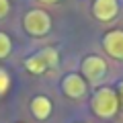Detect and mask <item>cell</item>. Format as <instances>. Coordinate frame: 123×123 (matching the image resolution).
Masks as SVG:
<instances>
[{
  "label": "cell",
  "mask_w": 123,
  "mask_h": 123,
  "mask_svg": "<svg viewBox=\"0 0 123 123\" xmlns=\"http://www.w3.org/2000/svg\"><path fill=\"white\" fill-rule=\"evenodd\" d=\"M31 113H33L35 119H39V121L47 119L49 115H51V101H49L47 97H43V94L35 97L31 101Z\"/></svg>",
  "instance_id": "obj_8"
},
{
  "label": "cell",
  "mask_w": 123,
  "mask_h": 123,
  "mask_svg": "<svg viewBox=\"0 0 123 123\" xmlns=\"http://www.w3.org/2000/svg\"><path fill=\"white\" fill-rule=\"evenodd\" d=\"M117 97H119V103H123V82L119 84V92H117Z\"/></svg>",
  "instance_id": "obj_12"
},
{
  "label": "cell",
  "mask_w": 123,
  "mask_h": 123,
  "mask_svg": "<svg viewBox=\"0 0 123 123\" xmlns=\"http://www.w3.org/2000/svg\"><path fill=\"white\" fill-rule=\"evenodd\" d=\"M119 12V2L117 0H94L92 4V14L98 21H113Z\"/></svg>",
  "instance_id": "obj_7"
},
{
  "label": "cell",
  "mask_w": 123,
  "mask_h": 123,
  "mask_svg": "<svg viewBox=\"0 0 123 123\" xmlns=\"http://www.w3.org/2000/svg\"><path fill=\"white\" fill-rule=\"evenodd\" d=\"M10 10V2L8 0H0V18H4Z\"/></svg>",
  "instance_id": "obj_11"
},
{
  "label": "cell",
  "mask_w": 123,
  "mask_h": 123,
  "mask_svg": "<svg viewBox=\"0 0 123 123\" xmlns=\"http://www.w3.org/2000/svg\"><path fill=\"white\" fill-rule=\"evenodd\" d=\"M55 66H57V51L53 47H45L25 60V68L31 74H43L45 70L55 68Z\"/></svg>",
  "instance_id": "obj_2"
},
{
  "label": "cell",
  "mask_w": 123,
  "mask_h": 123,
  "mask_svg": "<svg viewBox=\"0 0 123 123\" xmlns=\"http://www.w3.org/2000/svg\"><path fill=\"white\" fill-rule=\"evenodd\" d=\"M107 74V62L98 55H88L82 60V78L88 82H101Z\"/></svg>",
  "instance_id": "obj_4"
},
{
  "label": "cell",
  "mask_w": 123,
  "mask_h": 123,
  "mask_svg": "<svg viewBox=\"0 0 123 123\" xmlns=\"http://www.w3.org/2000/svg\"><path fill=\"white\" fill-rule=\"evenodd\" d=\"M8 88H10V76L6 74V70L0 68V94H4Z\"/></svg>",
  "instance_id": "obj_10"
},
{
  "label": "cell",
  "mask_w": 123,
  "mask_h": 123,
  "mask_svg": "<svg viewBox=\"0 0 123 123\" xmlns=\"http://www.w3.org/2000/svg\"><path fill=\"white\" fill-rule=\"evenodd\" d=\"M62 90L70 98H82L86 94V80L80 74H66L62 80Z\"/></svg>",
  "instance_id": "obj_5"
},
{
  "label": "cell",
  "mask_w": 123,
  "mask_h": 123,
  "mask_svg": "<svg viewBox=\"0 0 123 123\" xmlns=\"http://www.w3.org/2000/svg\"><path fill=\"white\" fill-rule=\"evenodd\" d=\"M23 25H25V31L29 35L41 37V35H45V33H49V29H51V18H49V14L45 12V10L33 8V10H29V12L25 14Z\"/></svg>",
  "instance_id": "obj_3"
},
{
  "label": "cell",
  "mask_w": 123,
  "mask_h": 123,
  "mask_svg": "<svg viewBox=\"0 0 123 123\" xmlns=\"http://www.w3.org/2000/svg\"><path fill=\"white\" fill-rule=\"evenodd\" d=\"M10 51H12V41H10V37L4 31H0V60L8 57Z\"/></svg>",
  "instance_id": "obj_9"
},
{
  "label": "cell",
  "mask_w": 123,
  "mask_h": 123,
  "mask_svg": "<svg viewBox=\"0 0 123 123\" xmlns=\"http://www.w3.org/2000/svg\"><path fill=\"white\" fill-rule=\"evenodd\" d=\"M119 97H117V90H113V88L109 86H103L98 88L97 92H94V97H92V111H94V115L101 119H111L117 115L119 111Z\"/></svg>",
  "instance_id": "obj_1"
},
{
  "label": "cell",
  "mask_w": 123,
  "mask_h": 123,
  "mask_svg": "<svg viewBox=\"0 0 123 123\" xmlns=\"http://www.w3.org/2000/svg\"><path fill=\"white\" fill-rule=\"evenodd\" d=\"M39 2H43V4H53V2H57V0H39Z\"/></svg>",
  "instance_id": "obj_13"
},
{
  "label": "cell",
  "mask_w": 123,
  "mask_h": 123,
  "mask_svg": "<svg viewBox=\"0 0 123 123\" xmlns=\"http://www.w3.org/2000/svg\"><path fill=\"white\" fill-rule=\"evenodd\" d=\"M103 47L115 60H123V31L121 29H113L109 33H105L103 37Z\"/></svg>",
  "instance_id": "obj_6"
}]
</instances>
